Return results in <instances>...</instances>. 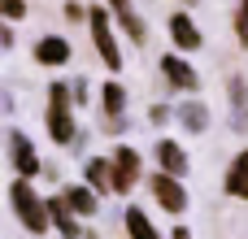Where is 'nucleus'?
<instances>
[{
	"mask_svg": "<svg viewBox=\"0 0 248 239\" xmlns=\"http://www.w3.org/2000/svg\"><path fill=\"white\" fill-rule=\"evenodd\" d=\"M161 74H166L174 87H183V91H196V87H201V74H196L187 61H179L174 52H166V57H161Z\"/></svg>",
	"mask_w": 248,
	"mask_h": 239,
	"instance_id": "obj_7",
	"label": "nucleus"
},
{
	"mask_svg": "<svg viewBox=\"0 0 248 239\" xmlns=\"http://www.w3.org/2000/svg\"><path fill=\"white\" fill-rule=\"evenodd\" d=\"M83 174H87V187H96V192H113V183H118L113 161H100V157H92Z\"/></svg>",
	"mask_w": 248,
	"mask_h": 239,
	"instance_id": "obj_12",
	"label": "nucleus"
},
{
	"mask_svg": "<svg viewBox=\"0 0 248 239\" xmlns=\"http://www.w3.org/2000/svg\"><path fill=\"white\" fill-rule=\"evenodd\" d=\"M153 196H157V205H161L166 213H183V209H187V192H183L179 174H170V170L153 174Z\"/></svg>",
	"mask_w": 248,
	"mask_h": 239,
	"instance_id": "obj_4",
	"label": "nucleus"
},
{
	"mask_svg": "<svg viewBox=\"0 0 248 239\" xmlns=\"http://www.w3.org/2000/svg\"><path fill=\"white\" fill-rule=\"evenodd\" d=\"M35 61H39V65H65V61H70V39H57V35L39 39V44H35Z\"/></svg>",
	"mask_w": 248,
	"mask_h": 239,
	"instance_id": "obj_11",
	"label": "nucleus"
},
{
	"mask_svg": "<svg viewBox=\"0 0 248 239\" xmlns=\"http://www.w3.org/2000/svg\"><path fill=\"white\" fill-rule=\"evenodd\" d=\"M9 205H13V213H17V222H22L26 231L44 235V231L52 226V218H48V200H39V196H35L31 179H17V183L9 187Z\"/></svg>",
	"mask_w": 248,
	"mask_h": 239,
	"instance_id": "obj_1",
	"label": "nucleus"
},
{
	"mask_svg": "<svg viewBox=\"0 0 248 239\" xmlns=\"http://www.w3.org/2000/svg\"><path fill=\"white\" fill-rule=\"evenodd\" d=\"M9 157H13V170L22 179H35L39 174V157H35V144L22 135V131H9Z\"/></svg>",
	"mask_w": 248,
	"mask_h": 239,
	"instance_id": "obj_6",
	"label": "nucleus"
},
{
	"mask_svg": "<svg viewBox=\"0 0 248 239\" xmlns=\"http://www.w3.org/2000/svg\"><path fill=\"white\" fill-rule=\"evenodd\" d=\"M126 235H131V239H161V235H157V226H153L140 209H126Z\"/></svg>",
	"mask_w": 248,
	"mask_h": 239,
	"instance_id": "obj_17",
	"label": "nucleus"
},
{
	"mask_svg": "<svg viewBox=\"0 0 248 239\" xmlns=\"http://www.w3.org/2000/svg\"><path fill=\"white\" fill-rule=\"evenodd\" d=\"M0 13H4V17H22L26 4H22V0H0Z\"/></svg>",
	"mask_w": 248,
	"mask_h": 239,
	"instance_id": "obj_20",
	"label": "nucleus"
},
{
	"mask_svg": "<svg viewBox=\"0 0 248 239\" xmlns=\"http://www.w3.org/2000/svg\"><path fill=\"white\" fill-rule=\"evenodd\" d=\"M157 161H161V170H170V174H179V179L187 174V152H183L174 139H161V144H157Z\"/></svg>",
	"mask_w": 248,
	"mask_h": 239,
	"instance_id": "obj_13",
	"label": "nucleus"
},
{
	"mask_svg": "<svg viewBox=\"0 0 248 239\" xmlns=\"http://www.w3.org/2000/svg\"><path fill=\"white\" fill-rule=\"evenodd\" d=\"M170 239H192V231H187V226H174V235Z\"/></svg>",
	"mask_w": 248,
	"mask_h": 239,
	"instance_id": "obj_22",
	"label": "nucleus"
},
{
	"mask_svg": "<svg viewBox=\"0 0 248 239\" xmlns=\"http://www.w3.org/2000/svg\"><path fill=\"white\" fill-rule=\"evenodd\" d=\"M227 196H235V200H248V148L227 165Z\"/></svg>",
	"mask_w": 248,
	"mask_h": 239,
	"instance_id": "obj_10",
	"label": "nucleus"
},
{
	"mask_svg": "<svg viewBox=\"0 0 248 239\" xmlns=\"http://www.w3.org/2000/svg\"><path fill=\"white\" fill-rule=\"evenodd\" d=\"M113 170H118V183H113V192H118V196L135 192V183H140V152H135L131 144H122V148L113 152Z\"/></svg>",
	"mask_w": 248,
	"mask_h": 239,
	"instance_id": "obj_5",
	"label": "nucleus"
},
{
	"mask_svg": "<svg viewBox=\"0 0 248 239\" xmlns=\"http://www.w3.org/2000/svg\"><path fill=\"white\" fill-rule=\"evenodd\" d=\"M179 122H183L187 131H205V126H209V109L192 100V105H183V109H179Z\"/></svg>",
	"mask_w": 248,
	"mask_h": 239,
	"instance_id": "obj_18",
	"label": "nucleus"
},
{
	"mask_svg": "<svg viewBox=\"0 0 248 239\" xmlns=\"http://www.w3.org/2000/svg\"><path fill=\"white\" fill-rule=\"evenodd\" d=\"M109 9H113V17L122 22V30H126L135 44H144V39H148V26H144V17L131 9V0H109Z\"/></svg>",
	"mask_w": 248,
	"mask_h": 239,
	"instance_id": "obj_8",
	"label": "nucleus"
},
{
	"mask_svg": "<svg viewBox=\"0 0 248 239\" xmlns=\"http://www.w3.org/2000/svg\"><path fill=\"white\" fill-rule=\"evenodd\" d=\"M87 26H92V39H96V52L105 57V65H109V70H122V52H118V39H113L109 17H105V9H100V4H96V9H87Z\"/></svg>",
	"mask_w": 248,
	"mask_h": 239,
	"instance_id": "obj_3",
	"label": "nucleus"
},
{
	"mask_svg": "<svg viewBox=\"0 0 248 239\" xmlns=\"http://www.w3.org/2000/svg\"><path fill=\"white\" fill-rule=\"evenodd\" d=\"M65 17H70V22H78V17H87V13H83V4H78V0H70V4H65Z\"/></svg>",
	"mask_w": 248,
	"mask_h": 239,
	"instance_id": "obj_21",
	"label": "nucleus"
},
{
	"mask_svg": "<svg viewBox=\"0 0 248 239\" xmlns=\"http://www.w3.org/2000/svg\"><path fill=\"white\" fill-rule=\"evenodd\" d=\"M170 39H174V48H183V52L201 48V30H196V22H192L187 13H174V17H170Z\"/></svg>",
	"mask_w": 248,
	"mask_h": 239,
	"instance_id": "obj_9",
	"label": "nucleus"
},
{
	"mask_svg": "<svg viewBox=\"0 0 248 239\" xmlns=\"http://www.w3.org/2000/svg\"><path fill=\"white\" fill-rule=\"evenodd\" d=\"M48 135H52V144H74V113H70V87L65 83L48 87Z\"/></svg>",
	"mask_w": 248,
	"mask_h": 239,
	"instance_id": "obj_2",
	"label": "nucleus"
},
{
	"mask_svg": "<svg viewBox=\"0 0 248 239\" xmlns=\"http://www.w3.org/2000/svg\"><path fill=\"white\" fill-rule=\"evenodd\" d=\"M100 109L118 122L122 118V109H126V91H122V83H105V91H100Z\"/></svg>",
	"mask_w": 248,
	"mask_h": 239,
	"instance_id": "obj_15",
	"label": "nucleus"
},
{
	"mask_svg": "<svg viewBox=\"0 0 248 239\" xmlns=\"http://www.w3.org/2000/svg\"><path fill=\"white\" fill-rule=\"evenodd\" d=\"M65 200H70V209H74V213H83V218H92V213H96V187H70V192H65Z\"/></svg>",
	"mask_w": 248,
	"mask_h": 239,
	"instance_id": "obj_16",
	"label": "nucleus"
},
{
	"mask_svg": "<svg viewBox=\"0 0 248 239\" xmlns=\"http://www.w3.org/2000/svg\"><path fill=\"white\" fill-rule=\"evenodd\" d=\"M48 218H52V226H57V231H61L65 239H74V235H78V222L70 218V200H65V196L48 200Z\"/></svg>",
	"mask_w": 248,
	"mask_h": 239,
	"instance_id": "obj_14",
	"label": "nucleus"
},
{
	"mask_svg": "<svg viewBox=\"0 0 248 239\" xmlns=\"http://www.w3.org/2000/svg\"><path fill=\"white\" fill-rule=\"evenodd\" d=\"M235 35H240V44L248 48V0L235 4Z\"/></svg>",
	"mask_w": 248,
	"mask_h": 239,
	"instance_id": "obj_19",
	"label": "nucleus"
}]
</instances>
